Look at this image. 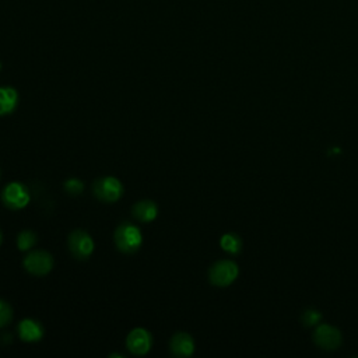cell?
<instances>
[{
	"instance_id": "6da1fadb",
	"label": "cell",
	"mask_w": 358,
	"mask_h": 358,
	"mask_svg": "<svg viewBox=\"0 0 358 358\" xmlns=\"http://www.w3.org/2000/svg\"><path fill=\"white\" fill-rule=\"evenodd\" d=\"M115 245L123 253H135L143 244V235L139 227L123 222L115 230Z\"/></svg>"
},
{
	"instance_id": "7a4b0ae2",
	"label": "cell",
	"mask_w": 358,
	"mask_h": 358,
	"mask_svg": "<svg viewBox=\"0 0 358 358\" xmlns=\"http://www.w3.org/2000/svg\"><path fill=\"white\" fill-rule=\"evenodd\" d=\"M240 274V268L230 259H222L216 262L209 270V280L213 285L229 287Z\"/></svg>"
},
{
	"instance_id": "9a60e30c",
	"label": "cell",
	"mask_w": 358,
	"mask_h": 358,
	"mask_svg": "<svg viewBox=\"0 0 358 358\" xmlns=\"http://www.w3.org/2000/svg\"><path fill=\"white\" fill-rule=\"evenodd\" d=\"M322 320V314L314 308L305 309L301 315V323L305 328H315Z\"/></svg>"
},
{
	"instance_id": "9c48e42d",
	"label": "cell",
	"mask_w": 358,
	"mask_h": 358,
	"mask_svg": "<svg viewBox=\"0 0 358 358\" xmlns=\"http://www.w3.org/2000/svg\"><path fill=\"white\" fill-rule=\"evenodd\" d=\"M17 331H18V336L23 342L36 343L44 337L42 324L36 319H29V318L23 319L18 323Z\"/></svg>"
},
{
	"instance_id": "30bf717a",
	"label": "cell",
	"mask_w": 358,
	"mask_h": 358,
	"mask_svg": "<svg viewBox=\"0 0 358 358\" xmlns=\"http://www.w3.org/2000/svg\"><path fill=\"white\" fill-rule=\"evenodd\" d=\"M171 354L179 358L190 357L194 353V340L189 333L179 332L172 336L170 342Z\"/></svg>"
},
{
	"instance_id": "5b68a950",
	"label": "cell",
	"mask_w": 358,
	"mask_h": 358,
	"mask_svg": "<svg viewBox=\"0 0 358 358\" xmlns=\"http://www.w3.org/2000/svg\"><path fill=\"white\" fill-rule=\"evenodd\" d=\"M24 269L32 276H47L53 268V257L45 251H32L23 260Z\"/></svg>"
},
{
	"instance_id": "3957f363",
	"label": "cell",
	"mask_w": 358,
	"mask_h": 358,
	"mask_svg": "<svg viewBox=\"0 0 358 358\" xmlns=\"http://www.w3.org/2000/svg\"><path fill=\"white\" fill-rule=\"evenodd\" d=\"M92 192L99 201L105 203H115L122 198L123 185L115 177H103L95 181Z\"/></svg>"
},
{
	"instance_id": "277c9868",
	"label": "cell",
	"mask_w": 358,
	"mask_h": 358,
	"mask_svg": "<svg viewBox=\"0 0 358 358\" xmlns=\"http://www.w3.org/2000/svg\"><path fill=\"white\" fill-rule=\"evenodd\" d=\"M312 339L315 344L324 351L337 350L343 342V336L340 331L328 323H319L318 327H315Z\"/></svg>"
},
{
	"instance_id": "ac0fdd59",
	"label": "cell",
	"mask_w": 358,
	"mask_h": 358,
	"mask_svg": "<svg viewBox=\"0 0 358 358\" xmlns=\"http://www.w3.org/2000/svg\"><path fill=\"white\" fill-rule=\"evenodd\" d=\"M2 242H3V235H2V233H0V245H2Z\"/></svg>"
},
{
	"instance_id": "7c38bea8",
	"label": "cell",
	"mask_w": 358,
	"mask_h": 358,
	"mask_svg": "<svg viewBox=\"0 0 358 358\" xmlns=\"http://www.w3.org/2000/svg\"><path fill=\"white\" fill-rule=\"evenodd\" d=\"M133 217L140 222H151L155 220L158 214V207L151 201H142L138 202L132 209Z\"/></svg>"
},
{
	"instance_id": "8fae6325",
	"label": "cell",
	"mask_w": 358,
	"mask_h": 358,
	"mask_svg": "<svg viewBox=\"0 0 358 358\" xmlns=\"http://www.w3.org/2000/svg\"><path fill=\"white\" fill-rule=\"evenodd\" d=\"M18 105V92L13 87H0V116L14 112Z\"/></svg>"
},
{
	"instance_id": "d6986e66",
	"label": "cell",
	"mask_w": 358,
	"mask_h": 358,
	"mask_svg": "<svg viewBox=\"0 0 358 358\" xmlns=\"http://www.w3.org/2000/svg\"><path fill=\"white\" fill-rule=\"evenodd\" d=\"M0 69H2V63H0Z\"/></svg>"
},
{
	"instance_id": "8992f818",
	"label": "cell",
	"mask_w": 358,
	"mask_h": 358,
	"mask_svg": "<svg viewBox=\"0 0 358 358\" xmlns=\"http://www.w3.org/2000/svg\"><path fill=\"white\" fill-rule=\"evenodd\" d=\"M28 188L20 182H10L2 192V202L10 210H21L29 203Z\"/></svg>"
},
{
	"instance_id": "ba28073f",
	"label": "cell",
	"mask_w": 358,
	"mask_h": 358,
	"mask_svg": "<svg viewBox=\"0 0 358 358\" xmlns=\"http://www.w3.org/2000/svg\"><path fill=\"white\" fill-rule=\"evenodd\" d=\"M153 346L151 333L143 328H136L129 333L126 339L127 350L135 355H146Z\"/></svg>"
},
{
	"instance_id": "e0dca14e",
	"label": "cell",
	"mask_w": 358,
	"mask_h": 358,
	"mask_svg": "<svg viewBox=\"0 0 358 358\" xmlns=\"http://www.w3.org/2000/svg\"><path fill=\"white\" fill-rule=\"evenodd\" d=\"M84 189V183L79 178H71L64 182V190L69 193L71 196H77Z\"/></svg>"
},
{
	"instance_id": "52a82bcc",
	"label": "cell",
	"mask_w": 358,
	"mask_h": 358,
	"mask_svg": "<svg viewBox=\"0 0 358 358\" xmlns=\"http://www.w3.org/2000/svg\"><path fill=\"white\" fill-rule=\"evenodd\" d=\"M68 244H69L71 253L79 260L88 259L95 248L91 235L83 230H76L71 233L68 238Z\"/></svg>"
},
{
	"instance_id": "4fadbf2b",
	"label": "cell",
	"mask_w": 358,
	"mask_h": 358,
	"mask_svg": "<svg viewBox=\"0 0 358 358\" xmlns=\"http://www.w3.org/2000/svg\"><path fill=\"white\" fill-rule=\"evenodd\" d=\"M220 245L222 251L230 255H238L242 251V240L240 238V235L233 233L224 234L220 240Z\"/></svg>"
},
{
	"instance_id": "2e32d148",
	"label": "cell",
	"mask_w": 358,
	"mask_h": 358,
	"mask_svg": "<svg viewBox=\"0 0 358 358\" xmlns=\"http://www.w3.org/2000/svg\"><path fill=\"white\" fill-rule=\"evenodd\" d=\"M13 319V309L5 300H0V329L5 328Z\"/></svg>"
},
{
	"instance_id": "5bb4252c",
	"label": "cell",
	"mask_w": 358,
	"mask_h": 358,
	"mask_svg": "<svg viewBox=\"0 0 358 358\" xmlns=\"http://www.w3.org/2000/svg\"><path fill=\"white\" fill-rule=\"evenodd\" d=\"M38 242V237L34 231L31 230H25V231H21L17 237V246L20 251L23 252H27L29 249L34 248Z\"/></svg>"
}]
</instances>
